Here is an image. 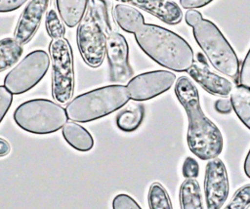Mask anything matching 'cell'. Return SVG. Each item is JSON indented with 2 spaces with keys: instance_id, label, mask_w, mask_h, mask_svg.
I'll return each instance as SVG.
<instances>
[{
  "instance_id": "cell-4",
  "label": "cell",
  "mask_w": 250,
  "mask_h": 209,
  "mask_svg": "<svg viewBox=\"0 0 250 209\" xmlns=\"http://www.w3.org/2000/svg\"><path fill=\"white\" fill-rule=\"evenodd\" d=\"M193 36L212 66L230 78L239 75V60L219 27L211 21L202 19L193 27Z\"/></svg>"
},
{
  "instance_id": "cell-23",
  "label": "cell",
  "mask_w": 250,
  "mask_h": 209,
  "mask_svg": "<svg viewBox=\"0 0 250 209\" xmlns=\"http://www.w3.org/2000/svg\"><path fill=\"white\" fill-rule=\"evenodd\" d=\"M147 201L149 209H173L169 194L160 183H152L148 189Z\"/></svg>"
},
{
  "instance_id": "cell-22",
  "label": "cell",
  "mask_w": 250,
  "mask_h": 209,
  "mask_svg": "<svg viewBox=\"0 0 250 209\" xmlns=\"http://www.w3.org/2000/svg\"><path fill=\"white\" fill-rule=\"evenodd\" d=\"M96 14L102 21L107 35L115 30V21L113 17V6L111 0H90Z\"/></svg>"
},
{
  "instance_id": "cell-31",
  "label": "cell",
  "mask_w": 250,
  "mask_h": 209,
  "mask_svg": "<svg viewBox=\"0 0 250 209\" xmlns=\"http://www.w3.org/2000/svg\"><path fill=\"white\" fill-rule=\"evenodd\" d=\"M213 0H180V5L184 9H197V8H202L209 3H211Z\"/></svg>"
},
{
  "instance_id": "cell-2",
  "label": "cell",
  "mask_w": 250,
  "mask_h": 209,
  "mask_svg": "<svg viewBox=\"0 0 250 209\" xmlns=\"http://www.w3.org/2000/svg\"><path fill=\"white\" fill-rule=\"evenodd\" d=\"M134 35L143 52L163 67L183 72L188 71L194 63L190 45L167 28L145 23Z\"/></svg>"
},
{
  "instance_id": "cell-30",
  "label": "cell",
  "mask_w": 250,
  "mask_h": 209,
  "mask_svg": "<svg viewBox=\"0 0 250 209\" xmlns=\"http://www.w3.org/2000/svg\"><path fill=\"white\" fill-rule=\"evenodd\" d=\"M28 0H0V13L13 12L21 7Z\"/></svg>"
},
{
  "instance_id": "cell-17",
  "label": "cell",
  "mask_w": 250,
  "mask_h": 209,
  "mask_svg": "<svg viewBox=\"0 0 250 209\" xmlns=\"http://www.w3.org/2000/svg\"><path fill=\"white\" fill-rule=\"evenodd\" d=\"M88 4L89 0H56L58 13L68 27H74L80 23Z\"/></svg>"
},
{
  "instance_id": "cell-21",
  "label": "cell",
  "mask_w": 250,
  "mask_h": 209,
  "mask_svg": "<svg viewBox=\"0 0 250 209\" xmlns=\"http://www.w3.org/2000/svg\"><path fill=\"white\" fill-rule=\"evenodd\" d=\"M23 52L22 46L14 38H3L0 40V72L15 64Z\"/></svg>"
},
{
  "instance_id": "cell-26",
  "label": "cell",
  "mask_w": 250,
  "mask_h": 209,
  "mask_svg": "<svg viewBox=\"0 0 250 209\" xmlns=\"http://www.w3.org/2000/svg\"><path fill=\"white\" fill-rule=\"evenodd\" d=\"M112 209H142L137 201L128 194H117L112 200Z\"/></svg>"
},
{
  "instance_id": "cell-34",
  "label": "cell",
  "mask_w": 250,
  "mask_h": 209,
  "mask_svg": "<svg viewBox=\"0 0 250 209\" xmlns=\"http://www.w3.org/2000/svg\"><path fill=\"white\" fill-rule=\"evenodd\" d=\"M10 151H11L10 144L6 140L0 138V157L8 155Z\"/></svg>"
},
{
  "instance_id": "cell-15",
  "label": "cell",
  "mask_w": 250,
  "mask_h": 209,
  "mask_svg": "<svg viewBox=\"0 0 250 209\" xmlns=\"http://www.w3.org/2000/svg\"><path fill=\"white\" fill-rule=\"evenodd\" d=\"M113 17L115 23L128 33L135 34L145 24L142 13L128 4H116L113 8Z\"/></svg>"
},
{
  "instance_id": "cell-29",
  "label": "cell",
  "mask_w": 250,
  "mask_h": 209,
  "mask_svg": "<svg viewBox=\"0 0 250 209\" xmlns=\"http://www.w3.org/2000/svg\"><path fill=\"white\" fill-rule=\"evenodd\" d=\"M239 83L241 86L250 89V49L241 65L239 72Z\"/></svg>"
},
{
  "instance_id": "cell-27",
  "label": "cell",
  "mask_w": 250,
  "mask_h": 209,
  "mask_svg": "<svg viewBox=\"0 0 250 209\" xmlns=\"http://www.w3.org/2000/svg\"><path fill=\"white\" fill-rule=\"evenodd\" d=\"M12 102L13 94L4 85H0V123L7 114Z\"/></svg>"
},
{
  "instance_id": "cell-20",
  "label": "cell",
  "mask_w": 250,
  "mask_h": 209,
  "mask_svg": "<svg viewBox=\"0 0 250 209\" xmlns=\"http://www.w3.org/2000/svg\"><path fill=\"white\" fill-rule=\"evenodd\" d=\"M230 102L237 117L250 130V89L241 85L234 87Z\"/></svg>"
},
{
  "instance_id": "cell-8",
  "label": "cell",
  "mask_w": 250,
  "mask_h": 209,
  "mask_svg": "<svg viewBox=\"0 0 250 209\" xmlns=\"http://www.w3.org/2000/svg\"><path fill=\"white\" fill-rule=\"evenodd\" d=\"M49 66L50 57L45 51H32L5 76L4 86L13 95L25 93L40 82Z\"/></svg>"
},
{
  "instance_id": "cell-9",
  "label": "cell",
  "mask_w": 250,
  "mask_h": 209,
  "mask_svg": "<svg viewBox=\"0 0 250 209\" xmlns=\"http://www.w3.org/2000/svg\"><path fill=\"white\" fill-rule=\"evenodd\" d=\"M176 81V75L167 70H154L141 73L131 78L127 85V92L133 101L150 100L168 91Z\"/></svg>"
},
{
  "instance_id": "cell-16",
  "label": "cell",
  "mask_w": 250,
  "mask_h": 209,
  "mask_svg": "<svg viewBox=\"0 0 250 209\" xmlns=\"http://www.w3.org/2000/svg\"><path fill=\"white\" fill-rule=\"evenodd\" d=\"M62 133L65 142L78 151H89L94 146V139L90 132L74 121H67Z\"/></svg>"
},
{
  "instance_id": "cell-28",
  "label": "cell",
  "mask_w": 250,
  "mask_h": 209,
  "mask_svg": "<svg viewBox=\"0 0 250 209\" xmlns=\"http://www.w3.org/2000/svg\"><path fill=\"white\" fill-rule=\"evenodd\" d=\"M182 171L186 179H195L199 174V165L194 158L188 156L184 161Z\"/></svg>"
},
{
  "instance_id": "cell-32",
  "label": "cell",
  "mask_w": 250,
  "mask_h": 209,
  "mask_svg": "<svg viewBox=\"0 0 250 209\" xmlns=\"http://www.w3.org/2000/svg\"><path fill=\"white\" fill-rule=\"evenodd\" d=\"M185 19H186V22L189 26L193 27L196 23H198V21H200L203 19V17L200 12L192 9V10L187 11V13L185 15Z\"/></svg>"
},
{
  "instance_id": "cell-11",
  "label": "cell",
  "mask_w": 250,
  "mask_h": 209,
  "mask_svg": "<svg viewBox=\"0 0 250 209\" xmlns=\"http://www.w3.org/2000/svg\"><path fill=\"white\" fill-rule=\"evenodd\" d=\"M106 57L109 65V77L114 83H125L133 75L129 63V47L125 37L113 31L107 35Z\"/></svg>"
},
{
  "instance_id": "cell-10",
  "label": "cell",
  "mask_w": 250,
  "mask_h": 209,
  "mask_svg": "<svg viewBox=\"0 0 250 209\" xmlns=\"http://www.w3.org/2000/svg\"><path fill=\"white\" fill-rule=\"evenodd\" d=\"M204 194L207 209H221L228 198V172L220 158L211 159L206 165Z\"/></svg>"
},
{
  "instance_id": "cell-1",
  "label": "cell",
  "mask_w": 250,
  "mask_h": 209,
  "mask_svg": "<svg viewBox=\"0 0 250 209\" xmlns=\"http://www.w3.org/2000/svg\"><path fill=\"white\" fill-rule=\"evenodd\" d=\"M175 94L188 115L187 142L190 151L201 160L216 158L223 150V136L202 111L197 88L188 76H181L176 82Z\"/></svg>"
},
{
  "instance_id": "cell-12",
  "label": "cell",
  "mask_w": 250,
  "mask_h": 209,
  "mask_svg": "<svg viewBox=\"0 0 250 209\" xmlns=\"http://www.w3.org/2000/svg\"><path fill=\"white\" fill-rule=\"evenodd\" d=\"M50 0H29L18 21L14 39L21 46L26 44L37 31Z\"/></svg>"
},
{
  "instance_id": "cell-14",
  "label": "cell",
  "mask_w": 250,
  "mask_h": 209,
  "mask_svg": "<svg viewBox=\"0 0 250 209\" xmlns=\"http://www.w3.org/2000/svg\"><path fill=\"white\" fill-rule=\"evenodd\" d=\"M188 72L196 83L210 94L227 97L234 88L229 79L212 72L207 66L193 63Z\"/></svg>"
},
{
  "instance_id": "cell-19",
  "label": "cell",
  "mask_w": 250,
  "mask_h": 209,
  "mask_svg": "<svg viewBox=\"0 0 250 209\" xmlns=\"http://www.w3.org/2000/svg\"><path fill=\"white\" fill-rule=\"evenodd\" d=\"M181 209H203L200 186L196 179H186L179 190Z\"/></svg>"
},
{
  "instance_id": "cell-18",
  "label": "cell",
  "mask_w": 250,
  "mask_h": 209,
  "mask_svg": "<svg viewBox=\"0 0 250 209\" xmlns=\"http://www.w3.org/2000/svg\"><path fill=\"white\" fill-rule=\"evenodd\" d=\"M145 117V107L139 103H129L121 107L116 114V125L123 132H133L142 124Z\"/></svg>"
},
{
  "instance_id": "cell-25",
  "label": "cell",
  "mask_w": 250,
  "mask_h": 209,
  "mask_svg": "<svg viewBox=\"0 0 250 209\" xmlns=\"http://www.w3.org/2000/svg\"><path fill=\"white\" fill-rule=\"evenodd\" d=\"M250 206V184L238 188L224 209H247Z\"/></svg>"
},
{
  "instance_id": "cell-6",
  "label": "cell",
  "mask_w": 250,
  "mask_h": 209,
  "mask_svg": "<svg viewBox=\"0 0 250 209\" xmlns=\"http://www.w3.org/2000/svg\"><path fill=\"white\" fill-rule=\"evenodd\" d=\"M52 63V96L59 104L68 103L74 92V64L71 46L66 38L49 44Z\"/></svg>"
},
{
  "instance_id": "cell-24",
  "label": "cell",
  "mask_w": 250,
  "mask_h": 209,
  "mask_svg": "<svg viewBox=\"0 0 250 209\" xmlns=\"http://www.w3.org/2000/svg\"><path fill=\"white\" fill-rule=\"evenodd\" d=\"M45 25L49 36L53 40L63 38V35L65 33L64 23L61 19L59 13L54 8H50L47 11Z\"/></svg>"
},
{
  "instance_id": "cell-33",
  "label": "cell",
  "mask_w": 250,
  "mask_h": 209,
  "mask_svg": "<svg viewBox=\"0 0 250 209\" xmlns=\"http://www.w3.org/2000/svg\"><path fill=\"white\" fill-rule=\"evenodd\" d=\"M215 108L222 114H228L232 110V104L229 99H220L215 103Z\"/></svg>"
},
{
  "instance_id": "cell-3",
  "label": "cell",
  "mask_w": 250,
  "mask_h": 209,
  "mask_svg": "<svg viewBox=\"0 0 250 209\" xmlns=\"http://www.w3.org/2000/svg\"><path fill=\"white\" fill-rule=\"evenodd\" d=\"M129 99L126 86L112 84L75 97L68 103L65 110L71 121L86 123L120 109L129 102Z\"/></svg>"
},
{
  "instance_id": "cell-35",
  "label": "cell",
  "mask_w": 250,
  "mask_h": 209,
  "mask_svg": "<svg viewBox=\"0 0 250 209\" xmlns=\"http://www.w3.org/2000/svg\"><path fill=\"white\" fill-rule=\"evenodd\" d=\"M244 173L245 175L250 178V149L246 155L245 161H244Z\"/></svg>"
},
{
  "instance_id": "cell-5",
  "label": "cell",
  "mask_w": 250,
  "mask_h": 209,
  "mask_svg": "<svg viewBox=\"0 0 250 209\" xmlns=\"http://www.w3.org/2000/svg\"><path fill=\"white\" fill-rule=\"evenodd\" d=\"M66 110L47 99H33L21 104L14 112L16 124L22 130L46 135L57 132L67 122Z\"/></svg>"
},
{
  "instance_id": "cell-13",
  "label": "cell",
  "mask_w": 250,
  "mask_h": 209,
  "mask_svg": "<svg viewBox=\"0 0 250 209\" xmlns=\"http://www.w3.org/2000/svg\"><path fill=\"white\" fill-rule=\"evenodd\" d=\"M123 4H131L155 16L168 24H177L183 19L180 6L173 0H116Z\"/></svg>"
},
{
  "instance_id": "cell-7",
  "label": "cell",
  "mask_w": 250,
  "mask_h": 209,
  "mask_svg": "<svg viewBox=\"0 0 250 209\" xmlns=\"http://www.w3.org/2000/svg\"><path fill=\"white\" fill-rule=\"evenodd\" d=\"M107 33L89 3L87 11L78 24L77 46L84 62L91 67H99L106 53Z\"/></svg>"
}]
</instances>
